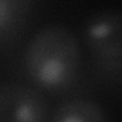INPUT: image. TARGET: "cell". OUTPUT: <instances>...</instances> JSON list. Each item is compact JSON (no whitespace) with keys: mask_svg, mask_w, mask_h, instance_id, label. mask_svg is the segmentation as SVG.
Returning <instances> with one entry per match:
<instances>
[{"mask_svg":"<svg viewBox=\"0 0 122 122\" xmlns=\"http://www.w3.org/2000/svg\"><path fill=\"white\" fill-rule=\"evenodd\" d=\"M25 67L34 84L46 90L69 89L81 67L78 38L64 25L41 28L26 46Z\"/></svg>","mask_w":122,"mask_h":122,"instance_id":"6da1fadb","label":"cell"},{"mask_svg":"<svg viewBox=\"0 0 122 122\" xmlns=\"http://www.w3.org/2000/svg\"><path fill=\"white\" fill-rule=\"evenodd\" d=\"M84 40L93 58L99 63L117 64L122 61V12L101 9L84 21Z\"/></svg>","mask_w":122,"mask_h":122,"instance_id":"7a4b0ae2","label":"cell"},{"mask_svg":"<svg viewBox=\"0 0 122 122\" xmlns=\"http://www.w3.org/2000/svg\"><path fill=\"white\" fill-rule=\"evenodd\" d=\"M47 113L49 102L37 89L0 84V122H43Z\"/></svg>","mask_w":122,"mask_h":122,"instance_id":"3957f363","label":"cell"},{"mask_svg":"<svg viewBox=\"0 0 122 122\" xmlns=\"http://www.w3.org/2000/svg\"><path fill=\"white\" fill-rule=\"evenodd\" d=\"M34 0H0V46L12 41L26 28Z\"/></svg>","mask_w":122,"mask_h":122,"instance_id":"277c9868","label":"cell"},{"mask_svg":"<svg viewBox=\"0 0 122 122\" xmlns=\"http://www.w3.org/2000/svg\"><path fill=\"white\" fill-rule=\"evenodd\" d=\"M52 122H104L107 116L98 104L82 98L61 102L51 114Z\"/></svg>","mask_w":122,"mask_h":122,"instance_id":"5b68a950","label":"cell"}]
</instances>
